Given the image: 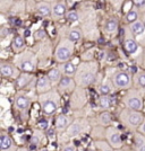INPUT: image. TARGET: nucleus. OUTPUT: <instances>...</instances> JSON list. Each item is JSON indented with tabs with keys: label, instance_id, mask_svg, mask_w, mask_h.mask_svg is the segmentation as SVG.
Masks as SVG:
<instances>
[{
	"label": "nucleus",
	"instance_id": "28",
	"mask_svg": "<svg viewBox=\"0 0 145 151\" xmlns=\"http://www.w3.org/2000/svg\"><path fill=\"white\" fill-rule=\"evenodd\" d=\"M58 68L60 69L61 73L64 76H67V77H75L76 75V71H77V65L72 62V60L68 61V62H65V63H61V64H57Z\"/></svg>",
	"mask_w": 145,
	"mask_h": 151
},
{
	"label": "nucleus",
	"instance_id": "21",
	"mask_svg": "<svg viewBox=\"0 0 145 151\" xmlns=\"http://www.w3.org/2000/svg\"><path fill=\"white\" fill-rule=\"evenodd\" d=\"M67 1H52V17L51 18L58 21L62 18H66L68 10Z\"/></svg>",
	"mask_w": 145,
	"mask_h": 151
},
{
	"label": "nucleus",
	"instance_id": "41",
	"mask_svg": "<svg viewBox=\"0 0 145 151\" xmlns=\"http://www.w3.org/2000/svg\"><path fill=\"white\" fill-rule=\"evenodd\" d=\"M13 33L12 31L9 29V27L7 26H1V29H0V39H5V38L12 36Z\"/></svg>",
	"mask_w": 145,
	"mask_h": 151
},
{
	"label": "nucleus",
	"instance_id": "17",
	"mask_svg": "<svg viewBox=\"0 0 145 151\" xmlns=\"http://www.w3.org/2000/svg\"><path fill=\"white\" fill-rule=\"evenodd\" d=\"M72 121H74V118L72 116L67 115V114H57V116L54 118V128L56 129V131L58 132V134H62V133H65L67 131V129L72 123Z\"/></svg>",
	"mask_w": 145,
	"mask_h": 151
},
{
	"label": "nucleus",
	"instance_id": "44",
	"mask_svg": "<svg viewBox=\"0 0 145 151\" xmlns=\"http://www.w3.org/2000/svg\"><path fill=\"white\" fill-rule=\"evenodd\" d=\"M45 133H47V136H48V139H49V140H51V142H54V140L57 139V136L59 135V134H58V132L56 131V129H54V128H50V129H49V130H48V131H47Z\"/></svg>",
	"mask_w": 145,
	"mask_h": 151
},
{
	"label": "nucleus",
	"instance_id": "49",
	"mask_svg": "<svg viewBox=\"0 0 145 151\" xmlns=\"http://www.w3.org/2000/svg\"><path fill=\"white\" fill-rule=\"evenodd\" d=\"M17 151H36V150H33L31 148H18Z\"/></svg>",
	"mask_w": 145,
	"mask_h": 151
},
{
	"label": "nucleus",
	"instance_id": "13",
	"mask_svg": "<svg viewBox=\"0 0 145 151\" xmlns=\"http://www.w3.org/2000/svg\"><path fill=\"white\" fill-rule=\"evenodd\" d=\"M36 79L32 73H25L22 72L19 78L15 81V86L18 92H28V90H35Z\"/></svg>",
	"mask_w": 145,
	"mask_h": 151
},
{
	"label": "nucleus",
	"instance_id": "27",
	"mask_svg": "<svg viewBox=\"0 0 145 151\" xmlns=\"http://www.w3.org/2000/svg\"><path fill=\"white\" fill-rule=\"evenodd\" d=\"M26 49H27L26 47V39L24 38V36L20 34L15 35V37L13 39V43H12V50L14 51V53L18 54Z\"/></svg>",
	"mask_w": 145,
	"mask_h": 151
},
{
	"label": "nucleus",
	"instance_id": "23",
	"mask_svg": "<svg viewBox=\"0 0 145 151\" xmlns=\"http://www.w3.org/2000/svg\"><path fill=\"white\" fill-rule=\"evenodd\" d=\"M54 87L51 82V80L49 79V77L47 75L40 76L37 78V81H36V87H35V92L37 95L41 94H45L50 90H52Z\"/></svg>",
	"mask_w": 145,
	"mask_h": 151
},
{
	"label": "nucleus",
	"instance_id": "22",
	"mask_svg": "<svg viewBox=\"0 0 145 151\" xmlns=\"http://www.w3.org/2000/svg\"><path fill=\"white\" fill-rule=\"evenodd\" d=\"M35 13L42 18H51L52 17V1L35 2Z\"/></svg>",
	"mask_w": 145,
	"mask_h": 151
},
{
	"label": "nucleus",
	"instance_id": "25",
	"mask_svg": "<svg viewBox=\"0 0 145 151\" xmlns=\"http://www.w3.org/2000/svg\"><path fill=\"white\" fill-rule=\"evenodd\" d=\"M119 23L116 18H108L103 23V33L108 36H115L118 32Z\"/></svg>",
	"mask_w": 145,
	"mask_h": 151
},
{
	"label": "nucleus",
	"instance_id": "19",
	"mask_svg": "<svg viewBox=\"0 0 145 151\" xmlns=\"http://www.w3.org/2000/svg\"><path fill=\"white\" fill-rule=\"evenodd\" d=\"M48 136H47V133L42 130H39L35 129L32 135H31V139H30V143L33 148H35L36 150L41 149V148H44L47 147V143H48Z\"/></svg>",
	"mask_w": 145,
	"mask_h": 151
},
{
	"label": "nucleus",
	"instance_id": "47",
	"mask_svg": "<svg viewBox=\"0 0 145 151\" xmlns=\"http://www.w3.org/2000/svg\"><path fill=\"white\" fill-rule=\"evenodd\" d=\"M141 64H142V68H143V70H145V47L143 49V53H142V61H141Z\"/></svg>",
	"mask_w": 145,
	"mask_h": 151
},
{
	"label": "nucleus",
	"instance_id": "31",
	"mask_svg": "<svg viewBox=\"0 0 145 151\" xmlns=\"http://www.w3.org/2000/svg\"><path fill=\"white\" fill-rule=\"evenodd\" d=\"M128 27H129L131 34L135 36V38L140 37V36H142V35H144L145 34V26L141 19H138L137 21H135V23L128 25Z\"/></svg>",
	"mask_w": 145,
	"mask_h": 151
},
{
	"label": "nucleus",
	"instance_id": "18",
	"mask_svg": "<svg viewBox=\"0 0 145 151\" xmlns=\"http://www.w3.org/2000/svg\"><path fill=\"white\" fill-rule=\"evenodd\" d=\"M18 147L15 139L5 130L0 133V151H17Z\"/></svg>",
	"mask_w": 145,
	"mask_h": 151
},
{
	"label": "nucleus",
	"instance_id": "51",
	"mask_svg": "<svg viewBox=\"0 0 145 151\" xmlns=\"http://www.w3.org/2000/svg\"><path fill=\"white\" fill-rule=\"evenodd\" d=\"M37 151H52V150H49V148H48V147H44V148H41V149H39Z\"/></svg>",
	"mask_w": 145,
	"mask_h": 151
},
{
	"label": "nucleus",
	"instance_id": "1",
	"mask_svg": "<svg viewBox=\"0 0 145 151\" xmlns=\"http://www.w3.org/2000/svg\"><path fill=\"white\" fill-rule=\"evenodd\" d=\"M100 77V65L98 61H82L74 77L77 87L87 89L96 84Z\"/></svg>",
	"mask_w": 145,
	"mask_h": 151
},
{
	"label": "nucleus",
	"instance_id": "10",
	"mask_svg": "<svg viewBox=\"0 0 145 151\" xmlns=\"http://www.w3.org/2000/svg\"><path fill=\"white\" fill-rule=\"evenodd\" d=\"M111 78L112 84L115 86L116 90H129L134 87V80L133 75L129 71L125 70H116L111 76H108Z\"/></svg>",
	"mask_w": 145,
	"mask_h": 151
},
{
	"label": "nucleus",
	"instance_id": "26",
	"mask_svg": "<svg viewBox=\"0 0 145 151\" xmlns=\"http://www.w3.org/2000/svg\"><path fill=\"white\" fill-rule=\"evenodd\" d=\"M94 122L96 123L95 125H100V126H103V128H109L111 126V123H112V115L109 111L106 112H100L95 117H94Z\"/></svg>",
	"mask_w": 145,
	"mask_h": 151
},
{
	"label": "nucleus",
	"instance_id": "20",
	"mask_svg": "<svg viewBox=\"0 0 145 151\" xmlns=\"http://www.w3.org/2000/svg\"><path fill=\"white\" fill-rule=\"evenodd\" d=\"M58 89V92L60 94H70L72 95L74 93V90L77 88V85H76V81L74 79V77H67V76H64L61 81L59 82V85L56 87Z\"/></svg>",
	"mask_w": 145,
	"mask_h": 151
},
{
	"label": "nucleus",
	"instance_id": "6",
	"mask_svg": "<svg viewBox=\"0 0 145 151\" xmlns=\"http://www.w3.org/2000/svg\"><path fill=\"white\" fill-rule=\"evenodd\" d=\"M13 106L19 113V116L24 121H26L28 118V113L32 107V96L28 92H18L14 96Z\"/></svg>",
	"mask_w": 145,
	"mask_h": 151
},
{
	"label": "nucleus",
	"instance_id": "39",
	"mask_svg": "<svg viewBox=\"0 0 145 151\" xmlns=\"http://www.w3.org/2000/svg\"><path fill=\"white\" fill-rule=\"evenodd\" d=\"M33 36H34V39H35L36 42L44 41L47 38V32H45V29L40 28V29H37V31H35L33 33Z\"/></svg>",
	"mask_w": 145,
	"mask_h": 151
},
{
	"label": "nucleus",
	"instance_id": "11",
	"mask_svg": "<svg viewBox=\"0 0 145 151\" xmlns=\"http://www.w3.org/2000/svg\"><path fill=\"white\" fill-rule=\"evenodd\" d=\"M124 49L130 57H138L140 54L143 53L142 51V46L140 45V43L137 42V39L135 36L131 34L128 25L125 27V34H124Z\"/></svg>",
	"mask_w": 145,
	"mask_h": 151
},
{
	"label": "nucleus",
	"instance_id": "2",
	"mask_svg": "<svg viewBox=\"0 0 145 151\" xmlns=\"http://www.w3.org/2000/svg\"><path fill=\"white\" fill-rule=\"evenodd\" d=\"M37 104L40 105L42 114L45 117L50 118L58 112L61 105V94L57 88H54L45 94L37 95Z\"/></svg>",
	"mask_w": 145,
	"mask_h": 151
},
{
	"label": "nucleus",
	"instance_id": "15",
	"mask_svg": "<svg viewBox=\"0 0 145 151\" xmlns=\"http://www.w3.org/2000/svg\"><path fill=\"white\" fill-rule=\"evenodd\" d=\"M0 73L1 77L6 80H17L20 76V71L13 62L1 61L0 62Z\"/></svg>",
	"mask_w": 145,
	"mask_h": 151
},
{
	"label": "nucleus",
	"instance_id": "30",
	"mask_svg": "<svg viewBox=\"0 0 145 151\" xmlns=\"http://www.w3.org/2000/svg\"><path fill=\"white\" fill-rule=\"evenodd\" d=\"M96 105H98V108H99L101 112L109 111L110 107L112 106L111 97H110V96H104V95H99V97H98V99H96Z\"/></svg>",
	"mask_w": 145,
	"mask_h": 151
},
{
	"label": "nucleus",
	"instance_id": "50",
	"mask_svg": "<svg viewBox=\"0 0 145 151\" xmlns=\"http://www.w3.org/2000/svg\"><path fill=\"white\" fill-rule=\"evenodd\" d=\"M141 20L143 21V24H144V26H145V13H144V14H142V15H141Z\"/></svg>",
	"mask_w": 145,
	"mask_h": 151
},
{
	"label": "nucleus",
	"instance_id": "33",
	"mask_svg": "<svg viewBox=\"0 0 145 151\" xmlns=\"http://www.w3.org/2000/svg\"><path fill=\"white\" fill-rule=\"evenodd\" d=\"M134 151H145V136L138 131L134 132Z\"/></svg>",
	"mask_w": 145,
	"mask_h": 151
},
{
	"label": "nucleus",
	"instance_id": "29",
	"mask_svg": "<svg viewBox=\"0 0 145 151\" xmlns=\"http://www.w3.org/2000/svg\"><path fill=\"white\" fill-rule=\"evenodd\" d=\"M67 34L64 35L66 37H68L70 41H72L74 43H78L81 42L83 37H84V34H83V31L81 29V27H70L67 29L66 32Z\"/></svg>",
	"mask_w": 145,
	"mask_h": 151
},
{
	"label": "nucleus",
	"instance_id": "52",
	"mask_svg": "<svg viewBox=\"0 0 145 151\" xmlns=\"http://www.w3.org/2000/svg\"><path fill=\"white\" fill-rule=\"evenodd\" d=\"M116 151H124L123 149H119V150H116Z\"/></svg>",
	"mask_w": 145,
	"mask_h": 151
},
{
	"label": "nucleus",
	"instance_id": "42",
	"mask_svg": "<svg viewBox=\"0 0 145 151\" xmlns=\"http://www.w3.org/2000/svg\"><path fill=\"white\" fill-rule=\"evenodd\" d=\"M82 61H94V50L84 51L82 54Z\"/></svg>",
	"mask_w": 145,
	"mask_h": 151
},
{
	"label": "nucleus",
	"instance_id": "3",
	"mask_svg": "<svg viewBox=\"0 0 145 151\" xmlns=\"http://www.w3.org/2000/svg\"><path fill=\"white\" fill-rule=\"evenodd\" d=\"M13 63L20 72L25 73H33L36 69H39V59L32 49H26L23 52L15 54L13 57Z\"/></svg>",
	"mask_w": 145,
	"mask_h": 151
},
{
	"label": "nucleus",
	"instance_id": "43",
	"mask_svg": "<svg viewBox=\"0 0 145 151\" xmlns=\"http://www.w3.org/2000/svg\"><path fill=\"white\" fill-rule=\"evenodd\" d=\"M60 151H77V148L70 141V142H67V143L62 144L61 148H60Z\"/></svg>",
	"mask_w": 145,
	"mask_h": 151
},
{
	"label": "nucleus",
	"instance_id": "37",
	"mask_svg": "<svg viewBox=\"0 0 145 151\" xmlns=\"http://www.w3.org/2000/svg\"><path fill=\"white\" fill-rule=\"evenodd\" d=\"M26 3L24 1H14V6L10 10V14H14V15H17V14H20L25 10Z\"/></svg>",
	"mask_w": 145,
	"mask_h": 151
},
{
	"label": "nucleus",
	"instance_id": "40",
	"mask_svg": "<svg viewBox=\"0 0 145 151\" xmlns=\"http://www.w3.org/2000/svg\"><path fill=\"white\" fill-rule=\"evenodd\" d=\"M36 129H39V130H42V131L47 132V131L50 129V123H49V120H42V121H40V122L37 123V125H36Z\"/></svg>",
	"mask_w": 145,
	"mask_h": 151
},
{
	"label": "nucleus",
	"instance_id": "36",
	"mask_svg": "<svg viewBox=\"0 0 145 151\" xmlns=\"http://www.w3.org/2000/svg\"><path fill=\"white\" fill-rule=\"evenodd\" d=\"M93 144L96 151H116L109 144L107 140H96L93 141Z\"/></svg>",
	"mask_w": 145,
	"mask_h": 151
},
{
	"label": "nucleus",
	"instance_id": "9",
	"mask_svg": "<svg viewBox=\"0 0 145 151\" xmlns=\"http://www.w3.org/2000/svg\"><path fill=\"white\" fill-rule=\"evenodd\" d=\"M92 124L91 121H89L85 117H76L74 118L72 123L69 125V128L67 129V131L65 132V134L67 135V138L69 140L72 139H76L79 135L84 134V133H91L92 131Z\"/></svg>",
	"mask_w": 145,
	"mask_h": 151
},
{
	"label": "nucleus",
	"instance_id": "45",
	"mask_svg": "<svg viewBox=\"0 0 145 151\" xmlns=\"http://www.w3.org/2000/svg\"><path fill=\"white\" fill-rule=\"evenodd\" d=\"M134 6L141 11V14L145 13V0H134Z\"/></svg>",
	"mask_w": 145,
	"mask_h": 151
},
{
	"label": "nucleus",
	"instance_id": "16",
	"mask_svg": "<svg viewBox=\"0 0 145 151\" xmlns=\"http://www.w3.org/2000/svg\"><path fill=\"white\" fill-rule=\"evenodd\" d=\"M95 86H96V90H98L99 95L109 96V95H111L112 93L116 92L115 86L112 84V80H111V78L108 77V76L101 78V75H100L98 81H96V84H95Z\"/></svg>",
	"mask_w": 145,
	"mask_h": 151
},
{
	"label": "nucleus",
	"instance_id": "35",
	"mask_svg": "<svg viewBox=\"0 0 145 151\" xmlns=\"http://www.w3.org/2000/svg\"><path fill=\"white\" fill-rule=\"evenodd\" d=\"M141 15H142L141 11L134 6V8L129 13H127L126 15H125V20H126L127 25H130V24L137 21L138 19H141Z\"/></svg>",
	"mask_w": 145,
	"mask_h": 151
},
{
	"label": "nucleus",
	"instance_id": "14",
	"mask_svg": "<svg viewBox=\"0 0 145 151\" xmlns=\"http://www.w3.org/2000/svg\"><path fill=\"white\" fill-rule=\"evenodd\" d=\"M106 140L108 141V143L115 149V150H119L124 148V141L121 138V132L119 131L118 128L111 125L106 129Z\"/></svg>",
	"mask_w": 145,
	"mask_h": 151
},
{
	"label": "nucleus",
	"instance_id": "12",
	"mask_svg": "<svg viewBox=\"0 0 145 151\" xmlns=\"http://www.w3.org/2000/svg\"><path fill=\"white\" fill-rule=\"evenodd\" d=\"M89 102V96H87V90L84 88L77 87L74 93L70 95L69 99V106L72 111H81L83 110Z\"/></svg>",
	"mask_w": 145,
	"mask_h": 151
},
{
	"label": "nucleus",
	"instance_id": "46",
	"mask_svg": "<svg viewBox=\"0 0 145 151\" xmlns=\"http://www.w3.org/2000/svg\"><path fill=\"white\" fill-rule=\"evenodd\" d=\"M133 8H134V1H130V0L124 1V5H123V11L125 13V15H126L127 13H129Z\"/></svg>",
	"mask_w": 145,
	"mask_h": 151
},
{
	"label": "nucleus",
	"instance_id": "8",
	"mask_svg": "<svg viewBox=\"0 0 145 151\" xmlns=\"http://www.w3.org/2000/svg\"><path fill=\"white\" fill-rule=\"evenodd\" d=\"M143 96L144 95L142 93H140L137 89H135L133 87L131 89L127 90L125 95L123 96L121 104L125 106V108L137 111V112H142L143 111V105H144Z\"/></svg>",
	"mask_w": 145,
	"mask_h": 151
},
{
	"label": "nucleus",
	"instance_id": "48",
	"mask_svg": "<svg viewBox=\"0 0 145 151\" xmlns=\"http://www.w3.org/2000/svg\"><path fill=\"white\" fill-rule=\"evenodd\" d=\"M137 131H138L140 133H142V134H143V135L145 136V121L143 122V123H142V125L140 126V129H138Z\"/></svg>",
	"mask_w": 145,
	"mask_h": 151
},
{
	"label": "nucleus",
	"instance_id": "38",
	"mask_svg": "<svg viewBox=\"0 0 145 151\" xmlns=\"http://www.w3.org/2000/svg\"><path fill=\"white\" fill-rule=\"evenodd\" d=\"M79 18H81V16L77 10H69L66 15V19L70 23H77V21H79Z\"/></svg>",
	"mask_w": 145,
	"mask_h": 151
},
{
	"label": "nucleus",
	"instance_id": "32",
	"mask_svg": "<svg viewBox=\"0 0 145 151\" xmlns=\"http://www.w3.org/2000/svg\"><path fill=\"white\" fill-rule=\"evenodd\" d=\"M47 76H48L49 79L51 80V82H52V85H54V88L59 85V82L61 81V79H62V77H64V75H62L61 71H60V69L58 68V65H57V67H54V68H51V69L48 71Z\"/></svg>",
	"mask_w": 145,
	"mask_h": 151
},
{
	"label": "nucleus",
	"instance_id": "7",
	"mask_svg": "<svg viewBox=\"0 0 145 151\" xmlns=\"http://www.w3.org/2000/svg\"><path fill=\"white\" fill-rule=\"evenodd\" d=\"M39 59V69H43L44 65L47 67L50 63L51 57H54V49H52V45L50 41L44 39L41 42H37L34 49H32Z\"/></svg>",
	"mask_w": 145,
	"mask_h": 151
},
{
	"label": "nucleus",
	"instance_id": "34",
	"mask_svg": "<svg viewBox=\"0 0 145 151\" xmlns=\"http://www.w3.org/2000/svg\"><path fill=\"white\" fill-rule=\"evenodd\" d=\"M90 134L91 138L94 141H96V140H106V128L100 126V125H93Z\"/></svg>",
	"mask_w": 145,
	"mask_h": 151
},
{
	"label": "nucleus",
	"instance_id": "5",
	"mask_svg": "<svg viewBox=\"0 0 145 151\" xmlns=\"http://www.w3.org/2000/svg\"><path fill=\"white\" fill-rule=\"evenodd\" d=\"M118 118H119L120 123L126 129L133 131V132H136L140 129V126L142 125V123L145 121L144 114L142 112L128 110V108H125V107L119 112Z\"/></svg>",
	"mask_w": 145,
	"mask_h": 151
},
{
	"label": "nucleus",
	"instance_id": "4",
	"mask_svg": "<svg viewBox=\"0 0 145 151\" xmlns=\"http://www.w3.org/2000/svg\"><path fill=\"white\" fill-rule=\"evenodd\" d=\"M75 47H76V43H74L66 36H61L54 47V59L57 64H61L70 61L75 52Z\"/></svg>",
	"mask_w": 145,
	"mask_h": 151
},
{
	"label": "nucleus",
	"instance_id": "24",
	"mask_svg": "<svg viewBox=\"0 0 145 151\" xmlns=\"http://www.w3.org/2000/svg\"><path fill=\"white\" fill-rule=\"evenodd\" d=\"M133 80H134V88L145 95V70L142 69L138 70L136 73H134Z\"/></svg>",
	"mask_w": 145,
	"mask_h": 151
}]
</instances>
